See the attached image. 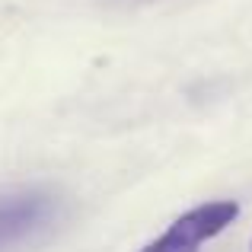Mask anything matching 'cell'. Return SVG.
Segmentation results:
<instances>
[{
	"instance_id": "1",
	"label": "cell",
	"mask_w": 252,
	"mask_h": 252,
	"mask_svg": "<svg viewBox=\"0 0 252 252\" xmlns=\"http://www.w3.org/2000/svg\"><path fill=\"white\" fill-rule=\"evenodd\" d=\"M58 211V201L42 189H16L0 195V252H10L42 233Z\"/></svg>"
},
{
	"instance_id": "2",
	"label": "cell",
	"mask_w": 252,
	"mask_h": 252,
	"mask_svg": "<svg viewBox=\"0 0 252 252\" xmlns=\"http://www.w3.org/2000/svg\"><path fill=\"white\" fill-rule=\"evenodd\" d=\"M236 214H240V208H236L233 201L201 204V208L182 214L160 240H154L144 252H198L201 243H208L211 236H217L223 227H230Z\"/></svg>"
}]
</instances>
